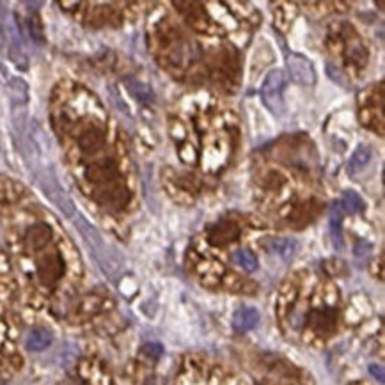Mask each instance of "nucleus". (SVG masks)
I'll use <instances>...</instances> for the list:
<instances>
[{"instance_id":"obj_16","label":"nucleus","mask_w":385,"mask_h":385,"mask_svg":"<svg viewBox=\"0 0 385 385\" xmlns=\"http://www.w3.org/2000/svg\"><path fill=\"white\" fill-rule=\"evenodd\" d=\"M369 373H371L373 377L377 378L378 382H384V369H382L380 366H375V364L369 366Z\"/></svg>"},{"instance_id":"obj_8","label":"nucleus","mask_w":385,"mask_h":385,"mask_svg":"<svg viewBox=\"0 0 385 385\" xmlns=\"http://www.w3.org/2000/svg\"><path fill=\"white\" fill-rule=\"evenodd\" d=\"M236 234H238V227H236V225L222 222V224L213 227L212 233H210V240H212L215 245H222V243H227L236 238Z\"/></svg>"},{"instance_id":"obj_3","label":"nucleus","mask_w":385,"mask_h":385,"mask_svg":"<svg viewBox=\"0 0 385 385\" xmlns=\"http://www.w3.org/2000/svg\"><path fill=\"white\" fill-rule=\"evenodd\" d=\"M64 273V263L59 254H48L38 264V275L41 282L47 286L55 284Z\"/></svg>"},{"instance_id":"obj_1","label":"nucleus","mask_w":385,"mask_h":385,"mask_svg":"<svg viewBox=\"0 0 385 385\" xmlns=\"http://www.w3.org/2000/svg\"><path fill=\"white\" fill-rule=\"evenodd\" d=\"M288 84V78L282 70H272L266 78H264L263 87H261V96L266 107L272 110L273 114H281L284 103H282V92Z\"/></svg>"},{"instance_id":"obj_13","label":"nucleus","mask_w":385,"mask_h":385,"mask_svg":"<svg viewBox=\"0 0 385 385\" xmlns=\"http://www.w3.org/2000/svg\"><path fill=\"white\" fill-rule=\"evenodd\" d=\"M343 206L347 208V212H362L364 210V201L359 194H355V192H345L343 194Z\"/></svg>"},{"instance_id":"obj_15","label":"nucleus","mask_w":385,"mask_h":385,"mask_svg":"<svg viewBox=\"0 0 385 385\" xmlns=\"http://www.w3.org/2000/svg\"><path fill=\"white\" fill-rule=\"evenodd\" d=\"M142 353L147 355V357H151V359H158V357L164 353V348H162V345H158V343H149V345H146V347L142 348Z\"/></svg>"},{"instance_id":"obj_6","label":"nucleus","mask_w":385,"mask_h":385,"mask_svg":"<svg viewBox=\"0 0 385 385\" xmlns=\"http://www.w3.org/2000/svg\"><path fill=\"white\" fill-rule=\"evenodd\" d=\"M347 208L343 206L341 201L332 204V210H330V229H332V236L336 240V245L341 249L343 247V231H341V224L343 219L347 215Z\"/></svg>"},{"instance_id":"obj_4","label":"nucleus","mask_w":385,"mask_h":385,"mask_svg":"<svg viewBox=\"0 0 385 385\" xmlns=\"http://www.w3.org/2000/svg\"><path fill=\"white\" fill-rule=\"evenodd\" d=\"M52 240V229L47 224H36L27 231L25 242L31 251H41Z\"/></svg>"},{"instance_id":"obj_11","label":"nucleus","mask_w":385,"mask_h":385,"mask_svg":"<svg viewBox=\"0 0 385 385\" xmlns=\"http://www.w3.org/2000/svg\"><path fill=\"white\" fill-rule=\"evenodd\" d=\"M369 158H371V151H369L368 147L360 146L359 149L355 151V155L351 156L350 164H348V171H350V174H355L357 171L362 169L364 165L369 162Z\"/></svg>"},{"instance_id":"obj_12","label":"nucleus","mask_w":385,"mask_h":385,"mask_svg":"<svg viewBox=\"0 0 385 385\" xmlns=\"http://www.w3.org/2000/svg\"><path fill=\"white\" fill-rule=\"evenodd\" d=\"M234 261L242 266L245 272H254L258 270V258L252 254L251 251H247V249H242L234 254Z\"/></svg>"},{"instance_id":"obj_10","label":"nucleus","mask_w":385,"mask_h":385,"mask_svg":"<svg viewBox=\"0 0 385 385\" xmlns=\"http://www.w3.org/2000/svg\"><path fill=\"white\" fill-rule=\"evenodd\" d=\"M78 144H80V147H82L84 151H96V149L103 144V135L96 130L87 132V134H84L82 137H80Z\"/></svg>"},{"instance_id":"obj_14","label":"nucleus","mask_w":385,"mask_h":385,"mask_svg":"<svg viewBox=\"0 0 385 385\" xmlns=\"http://www.w3.org/2000/svg\"><path fill=\"white\" fill-rule=\"evenodd\" d=\"M29 32H31V38L34 39V41H38V43H43V25H41V20H39L38 14H31L29 16Z\"/></svg>"},{"instance_id":"obj_7","label":"nucleus","mask_w":385,"mask_h":385,"mask_svg":"<svg viewBox=\"0 0 385 385\" xmlns=\"http://www.w3.org/2000/svg\"><path fill=\"white\" fill-rule=\"evenodd\" d=\"M52 345V334L47 329H34L31 330L27 338V348L32 351H41Z\"/></svg>"},{"instance_id":"obj_5","label":"nucleus","mask_w":385,"mask_h":385,"mask_svg":"<svg viewBox=\"0 0 385 385\" xmlns=\"http://www.w3.org/2000/svg\"><path fill=\"white\" fill-rule=\"evenodd\" d=\"M260 321V312L254 308H242L234 312L233 316V329L236 332H247V330L254 329Z\"/></svg>"},{"instance_id":"obj_2","label":"nucleus","mask_w":385,"mask_h":385,"mask_svg":"<svg viewBox=\"0 0 385 385\" xmlns=\"http://www.w3.org/2000/svg\"><path fill=\"white\" fill-rule=\"evenodd\" d=\"M286 62H288V71H290L293 82L300 84V86H312L316 82V71L309 59L299 55V53H291L288 55Z\"/></svg>"},{"instance_id":"obj_9","label":"nucleus","mask_w":385,"mask_h":385,"mask_svg":"<svg viewBox=\"0 0 385 385\" xmlns=\"http://www.w3.org/2000/svg\"><path fill=\"white\" fill-rule=\"evenodd\" d=\"M295 249H297V243H295L293 240L277 238V240H272V242H270V251H273L275 254H279L281 258H284V260H290V258H293Z\"/></svg>"}]
</instances>
